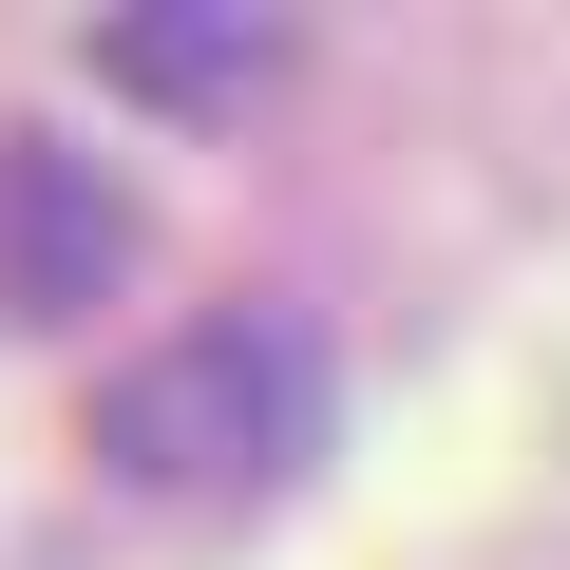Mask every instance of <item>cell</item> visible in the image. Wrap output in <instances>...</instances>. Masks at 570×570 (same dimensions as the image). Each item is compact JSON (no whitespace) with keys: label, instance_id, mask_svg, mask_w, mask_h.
<instances>
[{"label":"cell","instance_id":"1","mask_svg":"<svg viewBox=\"0 0 570 570\" xmlns=\"http://www.w3.org/2000/svg\"><path fill=\"white\" fill-rule=\"evenodd\" d=\"M305 438H324V362H305V324H266V305L171 324L96 400V456L134 494H266V475H305Z\"/></svg>","mask_w":570,"mask_h":570},{"label":"cell","instance_id":"2","mask_svg":"<svg viewBox=\"0 0 570 570\" xmlns=\"http://www.w3.org/2000/svg\"><path fill=\"white\" fill-rule=\"evenodd\" d=\"M266 39H115V77H153V96H209V77H247Z\"/></svg>","mask_w":570,"mask_h":570}]
</instances>
